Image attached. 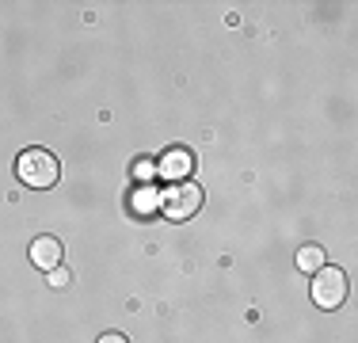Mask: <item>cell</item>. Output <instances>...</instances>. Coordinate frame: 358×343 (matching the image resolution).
Here are the masks:
<instances>
[{
    "mask_svg": "<svg viewBox=\"0 0 358 343\" xmlns=\"http://www.w3.org/2000/svg\"><path fill=\"white\" fill-rule=\"evenodd\" d=\"M191 168H194V157L187 149H168L164 157H160V164H157V172H164L168 179H176V183H183Z\"/></svg>",
    "mask_w": 358,
    "mask_h": 343,
    "instance_id": "cell-5",
    "label": "cell"
},
{
    "mask_svg": "<svg viewBox=\"0 0 358 343\" xmlns=\"http://www.w3.org/2000/svg\"><path fill=\"white\" fill-rule=\"evenodd\" d=\"M160 210L168 214L172 221H187V218H194V214L202 210V191L194 183H172V191H164L160 195Z\"/></svg>",
    "mask_w": 358,
    "mask_h": 343,
    "instance_id": "cell-2",
    "label": "cell"
},
{
    "mask_svg": "<svg viewBox=\"0 0 358 343\" xmlns=\"http://www.w3.org/2000/svg\"><path fill=\"white\" fill-rule=\"evenodd\" d=\"M297 267H301V271H309V274H317V271L324 267V248H317V244H305L301 252H297Z\"/></svg>",
    "mask_w": 358,
    "mask_h": 343,
    "instance_id": "cell-6",
    "label": "cell"
},
{
    "mask_svg": "<svg viewBox=\"0 0 358 343\" xmlns=\"http://www.w3.org/2000/svg\"><path fill=\"white\" fill-rule=\"evenodd\" d=\"M46 274H50V286H57V290L69 286V271H65V267H54V271H46Z\"/></svg>",
    "mask_w": 358,
    "mask_h": 343,
    "instance_id": "cell-8",
    "label": "cell"
},
{
    "mask_svg": "<svg viewBox=\"0 0 358 343\" xmlns=\"http://www.w3.org/2000/svg\"><path fill=\"white\" fill-rule=\"evenodd\" d=\"M62 240L57 237H38V240H31V263L42 271H54V267H62Z\"/></svg>",
    "mask_w": 358,
    "mask_h": 343,
    "instance_id": "cell-4",
    "label": "cell"
},
{
    "mask_svg": "<svg viewBox=\"0 0 358 343\" xmlns=\"http://www.w3.org/2000/svg\"><path fill=\"white\" fill-rule=\"evenodd\" d=\"M99 343H130V340L118 336V332H107V336H99Z\"/></svg>",
    "mask_w": 358,
    "mask_h": 343,
    "instance_id": "cell-10",
    "label": "cell"
},
{
    "mask_svg": "<svg viewBox=\"0 0 358 343\" xmlns=\"http://www.w3.org/2000/svg\"><path fill=\"white\" fill-rule=\"evenodd\" d=\"M313 302L320 309H339L347 302V274L339 267H320L313 279Z\"/></svg>",
    "mask_w": 358,
    "mask_h": 343,
    "instance_id": "cell-3",
    "label": "cell"
},
{
    "mask_svg": "<svg viewBox=\"0 0 358 343\" xmlns=\"http://www.w3.org/2000/svg\"><path fill=\"white\" fill-rule=\"evenodd\" d=\"M160 210V195L152 191V187H138V195H134V214H152Z\"/></svg>",
    "mask_w": 358,
    "mask_h": 343,
    "instance_id": "cell-7",
    "label": "cell"
},
{
    "mask_svg": "<svg viewBox=\"0 0 358 343\" xmlns=\"http://www.w3.org/2000/svg\"><path fill=\"white\" fill-rule=\"evenodd\" d=\"M15 176H20V183L35 187V191H50V187L62 179V164H57V157L46 149H27L15 160Z\"/></svg>",
    "mask_w": 358,
    "mask_h": 343,
    "instance_id": "cell-1",
    "label": "cell"
},
{
    "mask_svg": "<svg viewBox=\"0 0 358 343\" xmlns=\"http://www.w3.org/2000/svg\"><path fill=\"white\" fill-rule=\"evenodd\" d=\"M134 176H138V179H149V176H157V164H152V160H141V164L134 168Z\"/></svg>",
    "mask_w": 358,
    "mask_h": 343,
    "instance_id": "cell-9",
    "label": "cell"
}]
</instances>
